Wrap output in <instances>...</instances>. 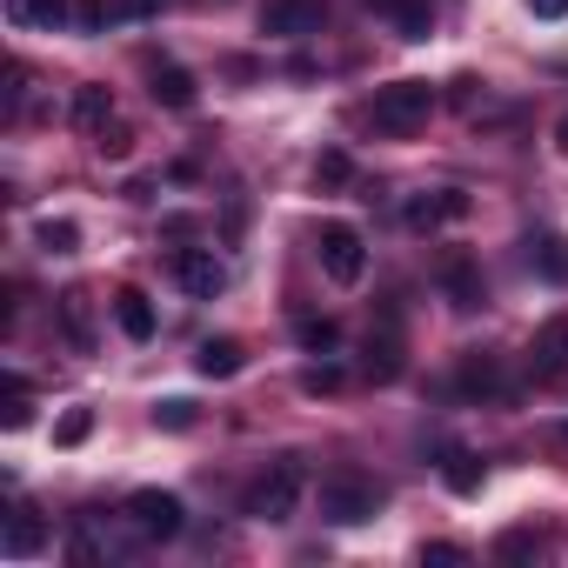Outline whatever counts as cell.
Here are the masks:
<instances>
[{"mask_svg": "<svg viewBox=\"0 0 568 568\" xmlns=\"http://www.w3.org/2000/svg\"><path fill=\"white\" fill-rule=\"evenodd\" d=\"M382 501H388V488H382L375 475H362V468H335V475L322 481V521H335V528L375 521Z\"/></svg>", "mask_w": 568, "mask_h": 568, "instance_id": "cell-1", "label": "cell"}, {"mask_svg": "<svg viewBox=\"0 0 568 568\" xmlns=\"http://www.w3.org/2000/svg\"><path fill=\"white\" fill-rule=\"evenodd\" d=\"M302 488H308V468H302V455H281L254 488H247V501H241V515H254V521H288L295 508H302Z\"/></svg>", "mask_w": 568, "mask_h": 568, "instance_id": "cell-2", "label": "cell"}, {"mask_svg": "<svg viewBox=\"0 0 568 568\" xmlns=\"http://www.w3.org/2000/svg\"><path fill=\"white\" fill-rule=\"evenodd\" d=\"M428 114H435V88L428 81H395V88H375V101H368L375 134H395V141L428 128Z\"/></svg>", "mask_w": 568, "mask_h": 568, "instance_id": "cell-3", "label": "cell"}, {"mask_svg": "<svg viewBox=\"0 0 568 568\" xmlns=\"http://www.w3.org/2000/svg\"><path fill=\"white\" fill-rule=\"evenodd\" d=\"M315 254H322V274L335 281V288H355V281L368 274V241H362V227H348V221H322Z\"/></svg>", "mask_w": 568, "mask_h": 568, "instance_id": "cell-4", "label": "cell"}, {"mask_svg": "<svg viewBox=\"0 0 568 568\" xmlns=\"http://www.w3.org/2000/svg\"><path fill=\"white\" fill-rule=\"evenodd\" d=\"M128 521H134L141 541H174V535L187 528V508H181V495H168V488H134V495H128Z\"/></svg>", "mask_w": 568, "mask_h": 568, "instance_id": "cell-5", "label": "cell"}, {"mask_svg": "<svg viewBox=\"0 0 568 568\" xmlns=\"http://www.w3.org/2000/svg\"><path fill=\"white\" fill-rule=\"evenodd\" d=\"M435 281H442V295H448V308H455V315L488 308V281H481V261H475V254L448 247V254H442V267H435Z\"/></svg>", "mask_w": 568, "mask_h": 568, "instance_id": "cell-6", "label": "cell"}, {"mask_svg": "<svg viewBox=\"0 0 568 568\" xmlns=\"http://www.w3.org/2000/svg\"><path fill=\"white\" fill-rule=\"evenodd\" d=\"M174 281H181V295L214 302L227 288V267L214 261V247H174Z\"/></svg>", "mask_w": 568, "mask_h": 568, "instance_id": "cell-7", "label": "cell"}, {"mask_svg": "<svg viewBox=\"0 0 568 568\" xmlns=\"http://www.w3.org/2000/svg\"><path fill=\"white\" fill-rule=\"evenodd\" d=\"M261 34H281V41L322 34V0H261Z\"/></svg>", "mask_w": 568, "mask_h": 568, "instance_id": "cell-8", "label": "cell"}, {"mask_svg": "<svg viewBox=\"0 0 568 568\" xmlns=\"http://www.w3.org/2000/svg\"><path fill=\"white\" fill-rule=\"evenodd\" d=\"M528 375H535V382H561V375H568V315L541 322V335H535V348H528Z\"/></svg>", "mask_w": 568, "mask_h": 568, "instance_id": "cell-9", "label": "cell"}, {"mask_svg": "<svg viewBox=\"0 0 568 568\" xmlns=\"http://www.w3.org/2000/svg\"><path fill=\"white\" fill-rule=\"evenodd\" d=\"M462 214H468V194H462V187H435V194H415V201L402 207L408 227H448V221H462Z\"/></svg>", "mask_w": 568, "mask_h": 568, "instance_id": "cell-10", "label": "cell"}, {"mask_svg": "<svg viewBox=\"0 0 568 568\" xmlns=\"http://www.w3.org/2000/svg\"><path fill=\"white\" fill-rule=\"evenodd\" d=\"M0 548H8V561H34V555L48 548V521H41L28 501H14V515H8V535H0Z\"/></svg>", "mask_w": 568, "mask_h": 568, "instance_id": "cell-11", "label": "cell"}, {"mask_svg": "<svg viewBox=\"0 0 568 568\" xmlns=\"http://www.w3.org/2000/svg\"><path fill=\"white\" fill-rule=\"evenodd\" d=\"M455 382H462V395H475V402H508V395H515V382L501 375V362H495V355H468Z\"/></svg>", "mask_w": 568, "mask_h": 568, "instance_id": "cell-12", "label": "cell"}, {"mask_svg": "<svg viewBox=\"0 0 568 568\" xmlns=\"http://www.w3.org/2000/svg\"><path fill=\"white\" fill-rule=\"evenodd\" d=\"M368 8H375L402 41H428V28H435V0H368Z\"/></svg>", "mask_w": 568, "mask_h": 568, "instance_id": "cell-13", "label": "cell"}, {"mask_svg": "<svg viewBox=\"0 0 568 568\" xmlns=\"http://www.w3.org/2000/svg\"><path fill=\"white\" fill-rule=\"evenodd\" d=\"M148 94H154L161 108H174V114H187V108L201 101V88H194V74H187V68H174V61H161V68L148 74Z\"/></svg>", "mask_w": 568, "mask_h": 568, "instance_id": "cell-14", "label": "cell"}, {"mask_svg": "<svg viewBox=\"0 0 568 568\" xmlns=\"http://www.w3.org/2000/svg\"><path fill=\"white\" fill-rule=\"evenodd\" d=\"M194 368H201L207 382H227V375H241V368H247V348H241L234 335H214V342H201V348H194Z\"/></svg>", "mask_w": 568, "mask_h": 568, "instance_id": "cell-15", "label": "cell"}, {"mask_svg": "<svg viewBox=\"0 0 568 568\" xmlns=\"http://www.w3.org/2000/svg\"><path fill=\"white\" fill-rule=\"evenodd\" d=\"M521 247H528V267H535L541 281L568 288V241H561V234H528Z\"/></svg>", "mask_w": 568, "mask_h": 568, "instance_id": "cell-16", "label": "cell"}, {"mask_svg": "<svg viewBox=\"0 0 568 568\" xmlns=\"http://www.w3.org/2000/svg\"><path fill=\"white\" fill-rule=\"evenodd\" d=\"M54 315H61V335L88 355V348H94V308H88V295H81V288H68V295L54 302Z\"/></svg>", "mask_w": 568, "mask_h": 568, "instance_id": "cell-17", "label": "cell"}, {"mask_svg": "<svg viewBox=\"0 0 568 568\" xmlns=\"http://www.w3.org/2000/svg\"><path fill=\"white\" fill-rule=\"evenodd\" d=\"M8 21L14 28H68L74 21V8H68V0H8Z\"/></svg>", "mask_w": 568, "mask_h": 568, "instance_id": "cell-18", "label": "cell"}, {"mask_svg": "<svg viewBox=\"0 0 568 568\" xmlns=\"http://www.w3.org/2000/svg\"><path fill=\"white\" fill-rule=\"evenodd\" d=\"M114 322H121L128 342H148V335H154V302H148L141 288H121V295H114Z\"/></svg>", "mask_w": 568, "mask_h": 568, "instance_id": "cell-19", "label": "cell"}, {"mask_svg": "<svg viewBox=\"0 0 568 568\" xmlns=\"http://www.w3.org/2000/svg\"><path fill=\"white\" fill-rule=\"evenodd\" d=\"M442 475H448L455 495H481V475H488V468H481L475 448H448V455H442Z\"/></svg>", "mask_w": 568, "mask_h": 568, "instance_id": "cell-20", "label": "cell"}, {"mask_svg": "<svg viewBox=\"0 0 568 568\" xmlns=\"http://www.w3.org/2000/svg\"><path fill=\"white\" fill-rule=\"evenodd\" d=\"M0 422H8V428H28V422H34V395H28L21 375L0 382Z\"/></svg>", "mask_w": 568, "mask_h": 568, "instance_id": "cell-21", "label": "cell"}, {"mask_svg": "<svg viewBox=\"0 0 568 568\" xmlns=\"http://www.w3.org/2000/svg\"><path fill=\"white\" fill-rule=\"evenodd\" d=\"M108 121H114V101H108V88H81V94H74V128L101 134Z\"/></svg>", "mask_w": 568, "mask_h": 568, "instance_id": "cell-22", "label": "cell"}, {"mask_svg": "<svg viewBox=\"0 0 568 568\" xmlns=\"http://www.w3.org/2000/svg\"><path fill=\"white\" fill-rule=\"evenodd\" d=\"M541 548H548V535H541V528H508V535L495 541V561H535Z\"/></svg>", "mask_w": 568, "mask_h": 568, "instance_id": "cell-23", "label": "cell"}, {"mask_svg": "<svg viewBox=\"0 0 568 568\" xmlns=\"http://www.w3.org/2000/svg\"><path fill=\"white\" fill-rule=\"evenodd\" d=\"M295 335H302V348H308V355H335V348H342V328H335L328 315H308Z\"/></svg>", "mask_w": 568, "mask_h": 568, "instance_id": "cell-24", "label": "cell"}, {"mask_svg": "<svg viewBox=\"0 0 568 568\" xmlns=\"http://www.w3.org/2000/svg\"><path fill=\"white\" fill-rule=\"evenodd\" d=\"M368 375H375V382H395V375H402V342H395V335H382V342L368 335Z\"/></svg>", "mask_w": 568, "mask_h": 568, "instance_id": "cell-25", "label": "cell"}, {"mask_svg": "<svg viewBox=\"0 0 568 568\" xmlns=\"http://www.w3.org/2000/svg\"><path fill=\"white\" fill-rule=\"evenodd\" d=\"M34 241H41L48 254H74V247H81V227H74V221H41Z\"/></svg>", "mask_w": 568, "mask_h": 568, "instance_id": "cell-26", "label": "cell"}, {"mask_svg": "<svg viewBox=\"0 0 568 568\" xmlns=\"http://www.w3.org/2000/svg\"><path fill=\"white\" fill-rule=\"evenodd\" d=\"M88 435H94V408H68V415H61V428H54V442H61V448H81Z\"/></svg>", "mask_w": 568, "mask_h": 568, "instance_id": "cell-27", "label": "cell"}, {"mask_svg": "<svg viewBox=\"0 0 568 568\" xmlns=\"http://www.w3.org/2000/svg\"><path fill=\"white\" fill-rule=\"evenodd\" d=\"M94 148H101V154H108V161H128V154H134V134H128V128H121V121H108V128H101V134H94Z\"/></svg>", "mask_w": 568, "mask_h": 568, "instance_id": "cell-28", "label": "cell"}, {"mask_svg": "<svg viewBox=\"0 0 568 568\" xmlns=\"http://www.w3.org/2000/svg\"><path fill=\"white\" fill-rule=\"evenodd\" d=\"M348 174H355V168H348V154H342V148H328V154L315 161V187H342Z\"/></svg>", "mask_w": 568, "mask_h": 568, "instance_id": "cell-29", "label": "cell"}, {"mask_svg": "<svg viewBox=\"0 0 568 568\" xmlns=\"http://www.w3.org/2000/svg\"><path fill=\"white\" fill-rule=\"evenodd\" d=\"M154 428H194V402H181V395L161 402V408H154Z\"/></svg>", "mask_w": 568, "mask_h": 568, "instance_id": "cell-30", "label": "cell"}, {"mask_svg": "<svg viewBox=\"0 0 568 568\" xmlns=\"http://www.w3.org/2000/svg\"><path fill=\"white\" fill-rule=\"evenodd\" d=\"M302 388H308V395H335V388H342V368H335V362H322V368H308V375H302Z\"/></svg>", "mask_w": 568, "mask_h": 568, "instance_id": "cell-31", "label": "cell"}, {"mask_svg": "<svg viewBox=\"0 0 568 568\" xmlns=\"http://www.w3.org/2000/svg\"><path fill=\"white\" fill-rule=\"evenodd\" d=\"M422 561H468V548H455V541H428Z\"/></svg>", "mask_w": 568, "mask_h": 568, "instance_id": "cell-32", "label": "cell"}, {"mask_svg": "<svg viewBox=\"0 0 568 568\" xmlns=\"http://www.w3.org/2000/svg\"><path fill=\"white\" fill-rule=\"evenodd\" d=\"M528 8H535L541 21H555V14H568V0H528Z\"/></svg>", "mask_w": 568, "mask_h": 568, "instance_id": "cell-33", "label": "cell"}, {"mask_svg": "<svg viewBox=\"0 0 568 568\" xmlns=\"http://www.w3.org/2000/svg\"><path fill=\"white\" fill-rule=\"evenodd\" d=\"M154 8H168V0H128V14H154Z\"/></svg>", "mask_w": 568, "mask_h": 568, "instance_id": "cell-34", "label": "cell"}, {"mask_svg": "<svg viewBox=\"0 0 568 568\" xmlns=\"http://www.w3.org/2000/svg\"><path fill=\"white\" fill-rule=\"evenodd\" d=\"M555 148H561V154H568V114H561V128H555Z\"/></svg>", "mask_w": 568, "mask_h": 568, "instance_id": "cell-35", "label": "cell"}, {"mask_svg": "<svg viewBox=\"0 0 568 568\" xmlns=\"http://www.w3.org/2000/svg\"><path fill=\"white\" fill-rule=\"evenodd\" d=\"M561 442H568V422H561Z\"/></svg>", "mask_w": 568, "mask_h": 568, "instance_id": "cell-36", "label": "cell"}]
</instances>
